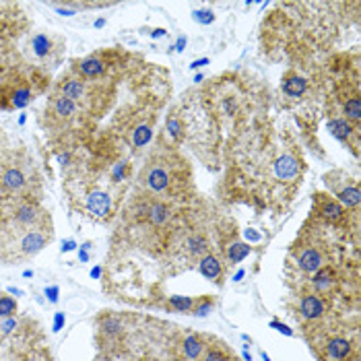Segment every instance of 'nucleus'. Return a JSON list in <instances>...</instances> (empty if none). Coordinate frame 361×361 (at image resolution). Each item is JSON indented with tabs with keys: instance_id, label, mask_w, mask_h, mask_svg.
I'll use <instances>...</instances> for the list:
<instances>
[{
	"instance_id": "1",
	"label": "nucleus",
	"mask_w": 361,
	"mask_h": 361,
	"mask_svg": "<svg viewBox=\"0 0 361 361\" xmlns=\"http://www.w3.org/2000/svg\"><path fill=\"white\" fill-rule=\"evenodd\" d=\"M316 351L322 361H345L353 353H357L359 347H357V338L351 340L349 336H343V334H332V336L324 334V340L322 345H316Z\"/></svg>"
},
{
	"instance_id": "2",
	"label": "nucleus",
	"mask_w": 361,
	"mask_h": 361,
	"mask_svg": "<svg viewBox=\"0 0 361 361\" xmlns=\"http://www.w3.org/2000/svg\"><path fill=\"white\" fill-rule=\"evenodd\" d=\"M58 93L60 95H64V97H69L71 101H75L77 105L81 103H89L91 99H93V93H91V89H89V85H87V81L85 79H81V77H77L75 73H71V75H64L62 79H60V83H58Z\"/></svg>"
},
{
	"instance_id": "3",
	"label": "nucleus",
	"mask_w": 361,
	"mask_h": 361,
	"mask_svg": "<svg viewBox=\"0 0 361 361\" xmlns=\"http://www.w3.org/2000/svg\"><path fill=\"white\" fill-rule=\"evenodd\" d=\"M29 184V175L27 171L21 167V165H15V163H9L3 173H0V186L7 195H21L25 192Z\"/></svg>"
},
{
	"instance_id": "4",
	"label": "nucleus",
	"mask_w": 361,
	"mask_h": 361,
	"mask_svg": "<svg viewBox=\"0 0 361 361\" xmlns=\"http://www.w3.org/2000/svg\"><path fill=\"white\" fill-rule=\"evenodd\" d=\"M29 48H32V52H34V56L38 58V60H58V54H60V50H62V40H58V38H54L52 34H44V32H40V34H36V36H32V42H29Z\"/></svg>"
},
{
	"instance_id": "5",
	"label": "nucleus",
	"mask_w": 361,
	"mask_h": 361,
	"mask_svg": "<svg viewBox=\"0 0 361 361\" xmlns=\"http://www.w3.org/2000/svg\"><path fill=\"white\" fill-rule=\"evenodd\" d=\"M297 310H299V318L301 320H306V322H318L326 314V301H324L322 295H318L314 291H306V293L299 295Z\"/></svg>"
},
{
	"instance_id": "6",
	"label": "nucleus",
	"mask_w": 361,
	"mask_h": 361,
	"mask_svg": "<svg viewBox=\"0 0 361 361\" xmlns=\"http://www.w3.org/2000/svg\"><path fill=\"white\" fill-rule=\"evenodd\" d=\"M97 332L103 340V347H116V340L124 334V324L116 314H103L97 318Z\"/></svg>"
},
{
	"instance_id": "7",
	"label": "nucleus",
	"mask_w": 361,
	"mask_h": 361,
	"mask_svg": "<svg viewBox=\"0 0 361 361\" xmlns=\"http://www.w3.org/2000/svg\"><path fill=\"white\" fill-rule=\"evenodd\" d=\"M105 71V62L99 56H87L83 60H77L73 66V73L81 79H97Z\"/></svg>"
},
{
	"instance_id": "8",
	"label": "nucleus",
	"mask_w": 361,
	"mask_h": 361,
	"mask_svg": "<svg viewBox=\"0 0 361 361\" xmlns=\"http://www.w3.org/2000/svg\"><path fill=\"white\" fill-rule=\"evenodd\" d=\"M336 271L332 269V266H322L320 271H316L314 275H312V289H314V293H318V295H328L332 289H334V285H336Z\"/></svg>"
},
{
	"instance_id": "9",
	"label": "nucleus",
	"mask_w": 361,
	"mask_h": 361,
	"mask_svg": "<svg viewBox=\"0 0 361 361\" xmlns=\"http://www.w3.org/2000/svg\"><path fill=\"white\" fill-rule=\"evenodd\" d=\"M50 110L54 114V118L62 120V122H71L77 114H79V105L75 101H71L69 97L60 95V93H54L52 99H50Z\"/></svg>"
},
{
	"instance_id": "10",
	"label": "nucleus",
	"mask_w": 361,
	"mask_h": 361,
	"mask_svg": "<svg viewBox=\"0 0 361 361\" xmlns=\"http://www.w3.org/2000/svg\"><path fill=\"white\" fill-rule=\"evenodd\" d=\"M297 266L299 271H303L306 275H314L316 271H320L324 266V258L316 248H301L297 252Z\"/></svg>"
},
{
	"instance_id": "11",
	"label": "nucleus",
	"mask_w": 361,
	"mask_h": 361,
	"mask_svg": "<svg viewBox=\"0 0 361 361\" xmlns=\"http://www.w3.org/2000/svg\"><path fill=\"white\" fill-rule=\"evenodd\" d=\"M205 351H207V343L201 334H188L182 338V357L186 361H201Z\"/></svg>"
},
{
	"instance_id": "12",
	"label": "nucleus",
	"mask_w": 361,
	"mask_h": 361,
	"mask_svg": "<svg viewBox=\"0 0 361 361\" xmlns=\"http://www.w3.org/2000/svg\"><path fill=\"white\" fill-rule=\"evenodd\" d=\"M87 211L93 215V217H108L110 211H112V201L105 192L101 190H93L89 197H87Z\"/></svg>"
},
{
	"instance_id": "13",
	"label": "nucleus",
	"mask_w": 361,
	"mask_h": 361,
	"mask_svg": "<svg viewBox=\"0 0 361 361\" xmlns=\"http://www.w3.org/2000/svg\"><path fill=\"white\" fill-rule=\"evenodd\" d=\"M199 271H201V275L205 277V279H209V281H217V283H221V279H223V264H221V260L215 256V254H205L201 260H199Z\"/></svg>"
},
{
	"instance_id": "14",
	"label": "nucleus",
	"mask_w": 361,
	"mask_h": 361,
	"mask_svg": "<svg viewBox=\"0 0 361 361\" xmlns=\"http://www.w3.org/2000/svg\"><path fill=\"white\" fill-rule=\"evenodd\" d=\"M297 171H299V163L291 153L281 155V159L275 163V173L281 179H293L297 175Z\"/></svg>"
},
{
	"instance_id": "15",
	"label": "nucleus",
	"mask_w": 361,
	"mask_h": 361,
	"mask_svg": "<svg viewBox=\"0 0 361 361\" xmlns=\"http://www.w3.org/2000/svg\"><path fill=\"white\" fill-rule=\"evenodd\" d=\"M145 182H147V186H149L153 192H163V190L169 186V173H167L163 167L155 165V167L149 169Z\"/></svg>"
},
{
	"instance_id": "16",
	"label": "nucleus",
	"mask_w": 361,
	"mask_h": 361,
	"mask_svg": "<svg viewBox=\"0 0 361 361\" xmlns=\"http://www.w3.org/2000/svg\"><path fill=\"white\" fill-rule=\"evenodd\" d=\"M328 130L332 132V136H336L338 140H343V142H349V138L351 136H355V134H359L357 132V128H353L347 120H330L328 122Z\"/></svg>"
},
{
	"instance_id": "17",
	"label": "nucleus",
	"mask_w": 361,
	"mask_h": 361,
	"mask_svg": "<svg viewBox=\"0 0 361 361\" xmlns=\"http://www.w3.org/2000/svg\"><path fill=\"white\" fill-rule=\"evenodd\" d=\"M186 252H188L192 258H199V260H201L205 254H209V242H207V238L201 236V234L190 236V238L186 240Z\"/></svg>"
},
{
	"instance_id": "18",
	"label": "nucleus",
	"mask_w": 361,
	"mask_h": 361,
	"mask_svg": "<svg viewBox=\"0 0 361 361\" xmlns=\"http://www.w3.org/2000/svg\"><path fill=\"white\" fill-rule=\"evenodd\" d=\"M197 301H199V299L188 297V295H169L167 306H169L173 312H179V314H192V310L197 308Z\"/></svg>"
},
{
	"instance_id": "19",
	"label": "nucleus",
	"mask_w": 361,
	"mask_h": 361,
	"mask_svg": "<svg viewBox=\"0 0 361 361\" xmlns=\"http://www.w3.org/2000/svg\"><path fill=\"white\" fill-rule=\"evenodd\" d=\"M283 91L289 95V97H299L308 91V81L303 77H297V75H289L285 77L283 81Z\"/></svg>"
},
{
	"instance_id": "20",
	"label": "nucleus",
	"mask_w": 361,
	"mask_h": 361,
	"mask_svg": "<svg viewBox=\"0 0 361 361\" xmlns=\"http://www.w3.org/2000/svg\"><path fill=\"white\" fill-rule=\"evenodd\" d=\"M149 219H151V223H153V225H157V227L165 225V223L171 219L169 207H167V205H163V203H153V205L149 207Z\"/></svg>"
},
{
	"instance_id": "21",
	"label": "nucleus",
	"mask_w": 361,
	"mask_h": 361,
	"mask_svg": "<svg viewBox=\"0 0 361 361\" xmlns=\"http://www.w3.org/2000/svg\"><path fill=\"white\" fill-rule=\"evenodd\" d=\"M250 252H252L250 244H244V242H234V244L227 248V260H229V264H238V262H242V260H244Z\"/></svg>"
},
{
	"instance_id": "22",
	"label": "nucleus",
	"mask_w": 361,
	"mask_h": 361,
	"mask_svg": "<svg viewBox=\"0 0 361 361\" xmlns=\"http://www.w3.org/2000/svg\"><path fill=\"white\" fill-rule=\"evenodd\" d=\"M336 197H338V201H340L347 209H357L359 197H361V195H359V188H357V186H347V188L338 190Z\"/></svg>"
},
{
	"instance_id": "23",
	"label": "nucleus",
	"mask_w": 361,
	"mask_h": 361,
	"mask_svg": "<svg viewBox=\"0 0 361 361\" xmlns=\"http://www.w3.org/2000/svg\"><path fill=\"white\" fill-rule=\"evenodd\" d=\"M17 361H52V355L48 353L46 347H29L19 355Z\"/></svg>"
},
{
	"instance_id": "24",
	"label": "nucleus",
	"mask_w": 361,
	"mask_h": 361,
	"mask_svg": "<svg viewBox=\"0 0 361 361\" xmlns=\"http://www.w3.org/2000/svg\"><path fill=\"white\" fill-rule=\"evenodd\" d=\"M17 299H13L11 295H0V318H13L17 316Z\"/></svg>"
},
{
	"instance_id": "25",
	"label": "nucleus",
	"mask_w": 361,
	"mask_h": 361,
	"mask_svg": "<svg viewBox=\"0 0 361 361\" xmlns=\"http://www.w3.org/2000/svg\"><path fill=\"white\" fill-rule=\"evenodd\" d=\"M320 213L326 217V219H330V221H338V219H343V207L338 205V203H334V201H324L322 203V207H320Z\"/></svg>"
},
{
	"instance_id": "26",
	"label": "nucleus",
	"mask_w": 361,
	"mask_h": 361,
	"mask_svg": "<svg viewBox=\"0 0 361 361\" xmlns=\"http://www.w3.org/2000/svg\"><path fill=\"white\" fill-rule=\"evenodd\" d=\"M345 116H347V122L351 120V122H359V118H361V99L355 95V97H351V99H347V103H345Z\"/></svg>"
},
{
	"instance_id": "27",
	"label": "nucleus",
	"mask_w": 361,
	"mask_h": 361,
	"mask_svg": "<svg viewBox=\"0 0 361 361\" xmlns=\"http://www.w3.org/2000/svg\"><path fill=\"white\" fill-rule=\"evenodd\" d=\"M151 134H153V130H151L149 124L136 126V130L132 132V142H134V147H145V145L151 140Z\"/></svg>"
},
{
	"instance_id": "28",
	"label": "nucleus",
	"mask_w": 361,
	"mask_h": 361,
	"mask_svg": "<svg viewBox=\"0 0 361 361\" xmlns=\"http://www.w3.org/2000/svg\"><path fill=\"white\" fill-rule=\"evenodd\" d=\"M201 361H234V359L227 357L219 347H211V349H207V351L203 353Z\"/></svg>"
},
{
	"instance_id": "29",
	"label": "nucleus",
	"mask_w": 361,
	"mask_h": 361,
	"mask_svg": "<svg viewBox=\"0 0 361 361\" xmlns=\"http://www.w3.org/2000/svg\"><path fill=\"white\" fill-rule=\"evenodd\" d=\"M192 19L201 25H211L215 21V11L211 9H203V11H195L192 13Z\"/></svg>"
},
{
	"instance_id": "30",
	"label": "nucleus",
	"mask_w": 361,
	"mask_h": 361,
	"mask_svg": "<svg viewBox=\"0 0 361 361\" xmlns=\"http://www.w3.org/2000/svg\"><path fill=\"white\" fill-rule=\"evenodd\" d=\"M167 132H169L175 140H179V136H182V124H179L173 116L167 120Z\"/></svg>"
},
{
	"instance_id": "31",
	"label": "nucleus",
	"mask_w": 361,
	"mask_h": 361,
	"mask_svg": "<svg viewBox=\"0 0 361 361\" xmlns=\"http://www.w3.org/2000/svg\"><path fill=\"white\" fill-rule=\"evenodd\" d=\"M46 295H48V299H50L52 303H56V301H58V287H48V289H46Z\"/></svg>"
},
{
	"instance_id": "32",
	"label": "nucleus",
	"mask_w": 361,
	"mask_h": 361,
	"mask_svg": "<svg viewBox=\"0 0 361 361\" xmlns=\"http://www.w3.org/2000/svg\"><path fill=\"white\" fill-rule=\"evenodd\" d=\"M124 169H126V163H118V165L114 167V177H116V179H122V177H124Z\"/></svg>"
},
{
	"instance_id": "33",
	"label": "nucleus",
	"mask_w": 361,
	"mask_h": 361,
	"mask_svg": "<svg viewBox=\"0 0 361 361\" xmlns=\"http://www.w3.org/2000/svg\"><path fill=\"white\" fill-rule=\"evenodd\" d=\"M205 64H209V58H201V60H195V62L190 64V69H192V71H197V69H201V66H205Z\"/></svg>"
},
{
	"instance_id": "34",
	"label": "nucleus",
	"mask_w": 361,
	"mask_h": 361,
	"mask_svg": "<svg viewBox=\"0 0 361 361\" xmlns=\"http://www.w3.org/2000/svg\"><path fill=\"white\" fill-rule=\"evenodd\" d=\"M184 48H186V38H179L177 44H175V50L177 52H184Z\"/></svg>"
},
{
	"instance_id": "35",
	"label": "nucleus",
	"mask_w": 361,
	"mask_h": 361,
	"mask_svg": "<svg viewBox=\"0 0 361 361\" xmlns=\"http://www.w3.org/2000/svg\"><path fill=\"white\" fill-rule=\"evenodd\" d=\"M271 326H275L277 330H281V332H285V334H293V332H291V330H289V328H287L285 324H277V322H273Z\"/></svg>"
},
{
	"instance_id": "36",
	"label": "nucleus",
	"mask_w": 361,
	"mask_h": 361,
	"mask_svg": "<svg viewBox=\"0 0 361 361\" xmlns=\"http://www.w3.org/2000/svg\"><path fill=\"white\" fill-rule=\"evenodd\" d=\"M62 322H64V316H62V314H58V316H56V324H54V330H56V332L62 328Z\"/></svg>"
},
{
	"instance_id": "37",
	"label": "nucleus",
	"mask_w": 361,
	"mask_h": 361,
	"mask_svg": "<svg viewBox=\"0 0 361 361\" xmlns=\"http://www.w3.org/2000/svg\"><path fill=\"white\" fill-rule=\"evenodd\" d=\"M163 36H167L165 29H155V32H153V38H163Z\"/></svg>"
},
{
	"instance_id": "38",
	"label": "nucleus",
	"mask_w": 361,
	"mask_h": 361,
	"mask_svg": "<svg viewBox=\"0 0 361 361\" xmlns=\"http://www.w3.org/2000/svg\"><path fill=\"white\" fill-rule=\"evenodd\" d=\"M345 361H361V357H359V351H357V353H353V355H351L349 359H345Z\"/></svg>"
},
{
	"instance_id": "39",
	"label": "nucleus",
	"mask_w": 361,
	"mask_h": 361,
	"mask_svg": "<svg viewBox=\"0 0 361 361\" xmlns=\"http://www.w3.org/2000/svg\"><path fill=\"white\" fill-rule=\"evenodd\" d=\"M95 361H99V359H95Z\"/></svg>"
}]
</instances>
